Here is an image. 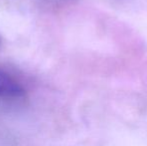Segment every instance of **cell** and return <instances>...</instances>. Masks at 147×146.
Masks as SVG:
<instances>
[{
	"label": "cell",
	"mask_w": 147,
	"mask_h": 146,
	"mask_svg": "<svg viewBox=\"0 0 147 146\" xmlns=\"http://www.w3.org/2000/svg\"><path fill=\"white\" fill-rule=\"evenodd\" d=\"M26 89L12 73L0 68V100H16L24 97Z\"/></svg>",
	"instance_id": "obj_1"
}]
</instances>
